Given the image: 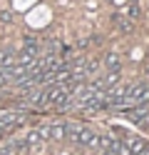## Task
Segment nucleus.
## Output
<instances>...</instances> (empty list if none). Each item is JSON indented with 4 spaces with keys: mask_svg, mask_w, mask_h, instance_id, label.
Returning a JSON list of instances; mask_svg holds the SVG:
<instances>
[{
    "mask_svg": "<svg viewBox=\"0 0 149 155\" xmlns=\"http://www.w3.org/2000/svg\"><path fill=\"white\" fill-rule=\"evenodd\" d=\"M65 138H70L72 143H77L79 148H97L99 135L95 130H89V128H79V125L70 123V125H65Z\"/></svg>",
    "mask_w": 149,
    "mask_h": 155,
    "instance_id": "obj_1",
    "label": "nucleus"
},
{
    "mask_svg": "<svg viewBox=\"0 0 149 155\" xmlns=\"http://www.w3.org/2000/svg\"><path fill=\"white\" fill-rule=\"evenodd\" d=\"M124 100L132 105H144L149 103V85H127V95H124Z\"/></svg>",
    "mask_w": 149,
    "mask_h": 155,
    "instance_id": "obj_2",
    "label": "nucleus"
},
{
    "mask_svg": "<svg viewBox=\"0 0 149 155\" xmlns=\"http://www.w3.org/2000/svg\"><path fill=\"white\" fill-rule=\"evenodd\" d=\"M124 148L129 150V155H139V153H142L144 148H147V140H142V138H137V135H124Z\"/></svg>",
    "mask_w": 149,
    "mask_h": 155,
    "instance_id": "obj_3",
    "label": "nucleus"
},
{
    "mask_svg": "<svg viewBox=\"0 0 149 155\" xmlns=\"http://www.w3.org/2000/svg\"><path fill=\"white\" fill-rule=\"evenodd\" d=\"M124 115H127V118L132 120V123L144 125V123L149 120V108H144V105H139V108H137V105H134V110H127Z\"/></svg>",
    "mask_w": 149,
    "mask_h": 155,
    "instance_id": "obj_4",
    "label": "nucleus"
},
{
    "mask_svg": "<svg viewBox=\"0 0 149 155\" xmlns=\"http://www.w3.org/2000/svg\"><path fill=\"white\" fill-rule=\"evenodd\" d=\"M23 53H25V55H33V58H40V43L35 40V38H25Z\"/></svg>",
    "mask_w": 149,
    "mask_h": 155,
    "instance_id": "obj_5",
    "label": "nucleus"
},
{
    "mask_svg": "<svg viewBox=\"0 0 149 155\" xmlns=\"http://www.w3.org/2000/svg\"><path fill=\"white\" fill-rule=\"evenodd\" d=\"M104 68L107 70H119V53H107L104 55Z\"/></svg>",
    "mask_w": 149,
    "mask_h": 155,
    "instance_id": "obj_6",
    "label": "nucleus"
},
{
    "mask_svg": "<svg viewBox=\"0 0 149 155\" xmlns=\"http://www.w3.org/2000/svg\"><path fill=\"white\" fill-rule=\"evenodd\" d=\"M50 138H52V140H65V125L52 123V125H50Z\"/></svg>",
    "mask_w": 149,
    "mask_h": 155,
    "instance_id": "obj_7",
    "label": "nucleus"
},
{
    "mask_svg": "<svg viewBox=\"0 0 149 155\" xmlns=\"http://www.w3.org/2000/svg\"><path fill=\"white\" fill-rule=\"evenodd\" d=\"M114 25H117L122 33H129V30H132V20L124 18V15H114Z\"/></svg>",
    "mask_w": 149,
    "mask_h": 155,
    "instance_id": "obj_8",
    "label": "nucleus"
},
{
    "mask_svg": "<svg viewBox=\"0 0 149 155\" xmlns=\"http://www.w3.org/2000/svg\"><path fill=\"white\" fill-rule=\"evenodd\" d=\"M139 13H142V10H139L137 5H127L122 15H124V18H129V20H134V18H139Z\"/></svg>",
    "mask_w": 149,
    "mask_h": 155,
    "instance_id": "obj_9",
    "label": "nucleus"
},
{
    "mask_svg": "<svg viewBox=\"0 0 149 155\" xmlns=\"http://www.w3.org/2000/svg\"><path fill=\"white\" fill-rule=\"evenodd\" d=\"M0 20H3V23H10V20H13V13H10V10H0Z\"/></svg>",
    "mask_w": 149,
    "mask_h": 155,
    "instance_id": "obj_10",
    "label": "nucleus"
},
{
    "mask_svg": "<svg viewBox=\"0 0 149 155\" xmlns=\"http://www.w3.org/2000/svg\"><path fill=\"white\" fill-rule=\"evenodd\" d=\"M99 155H114V153H99Z\"/></svg>",
    "mask_w": 149,
    "mask_h": 155,
    "instance_id": "obj_11",
    "label": "nucleus"
}]
</instances>
